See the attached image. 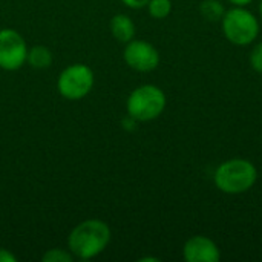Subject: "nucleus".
I'll return each mask as SVG.
<instances>
[{
    "instance_id": "f257e3e1",
    "label": "nucleus",
    "mask_w": 262,
    "mask_h": 262,
    "mask_svg": "<svg viewBox=\"0 0 262 262\" xmlns=\"http://www.w3.org/2000/svg\"><path fill=\"white\" fill-rule=\"evenodd\" d=\"M111 227L101 220H86L77 224L68 236V250L74 258L89 261L111 244Z\"/></svg>"
},
{
    "instance_id": "f03ea898",
    "label": "nucleus",
    "mask_w": 262,
    "mask_h": 262,
    "mask_svg": "<svg viewBox=\"0 0 262 262\" xmlns=\"http://www.w3.org/2000/svg\"><path fill=\"white\" fill-rule=\"evenodd\" d=\"M258 180L255 164L246 158H232L221 163L215 173L213 183L216 189L227 195H241L249 192Z\"/></svg>"
},
{
    "instance_id": "7ed1b4c3",
    "label": "nucleus",
    "mask_w": 262,
    "mask_h": 262,
    "mask_svg": "<svg viewBox=\"0 0 262 262\" xmlns=\"http://www.w3.org/2000/svg\"><path fill=\"white\" fill-rule=\"evenodd\" d=\"M221 28L224 37L235 46H249L259 35L258 17L246 9V6H233L226 9L221 18Z\"/></svg>"
},
{
    "instance_id": "20e7f679",
    "label": "nucleus",
    "mask_w": 262,
    "mask_h": 262,
    "mask_svg": "<svg viewBox=\"0 0 262 262\" xmlns=\"http://www.w3.org/2000/svg\"><path fill=\"white\" fill-rule=\"evenodd\" d=\"M166 94L155 84H143L134 89L126 101L127 115L138 123L157 120L166 109Z\"/></svg>"
},
{
    "instance_id": "39448f33",
    "label": "nucleus",
    "mask_w": 262,
    "mask_h": 262,
    "mask_svg": "<svg viewBox=\"0 0 262 262\" xmlns=\"http://www.w3.org/2000/svg\"><path fill=\"white\" fill-rule=\"evenodd\" d=\"M94 71L83 63L66 66L57 78V91L66 100H81L94 88Z\"/></svg>"
},
{
    "instance_id": "423d86ee",
    "label": "nucleus",
    "mask_w": 262,
    "mask_h": 262,
    "mask_svg": "<svg viewBox=\"0 0 262 262\" xmlns=\"http://www.w3.org/2000/svg\"><path fill=\"white\" fill-rule=\"evenodd\" d=\"M28 57V45L20 32L11 28L0 29V69L18 71Z\"/></svg>"
},
{
    "instance_id": "0eeeda50",
    "label": "nucleus",
    "mask_w": 262,
    "mask_h": 262,
    "mask_svg": "<svg viewBox=\"0 0 262 262\" xmlns=\"http://www.w3.org/2000/svg\"><path fill=\"white\" fill-rule=\"evenodd\" d=\"M123 58L126 64L137 72H152L160 64L158 49L146 40L132 38L127 41L124 46Z\"/></svg>"
},
{
    "instance_id": "6e6552de",
    "label": "nucleus",
    "mask_w": 262,
    "mask_h": 262,
    "mask_svg": "<svg viewBox=\"0 0 262 262\" xmlns=\"http://www.w3.org/2000/svg\"><path fill=\"white\" fill-rule=\"evenodd\" d=\"M183 258L186 262H220L221 250L213 239L195 235L184 243Z\"/></svg>"
},
{
    "instance_id": "1a4fd4ad",
    "label": "nucleus",
    "mask_w": 262,
    "mask_h": 262,
    "mask_svg": "<svg viewBox=\"0 0 262 262\" xmlns=\"http://www.w3.org/2000/svg\"><path fill=\"white\" fill-rule=\"evenodd\" d=\"M111 34L114 35V38L120 43H127L130 41L132 38H135V32H137V28H135V23L134 20L126 15V14H115L112 18H111Z\"/></svg>"
},
{
    "instance_id": "9d476101",
    "label": "nucleus",
    "mask_w": 262,
    "mask_h": 262,
    "mask_svg": "<svg viewBox=\"0 0 262 262\" xmlns=\"http://www.w3.org/2000/svg\"><path fill=\"white\" fill-rule=\"evenodd\" d=\"M26 63L34 69H46L52 64V52L49 51V48L41 45L32 46L31 49H28Z\"/></svg>"
},
{
    "instance_id": "9b49d317",
    "label": "nucleus",
    "mask_w": 262,
    "mask_h": 262,
    "mask_svg": "<svg viewBox=\"0 0 262 262\" xmlns=\"http://www.w3.org/2000/svg\"><path fill=\"white\" fill-rule=\"evenodd\" d=\"M200 12L209 21H221L226 14V8L220 0H203L200 3Z\"/></svg>"
},
{
    "instance_id": "f8f14e48",
    "label": "nucleus",
    "mask_w": 262,
    "mask_h": 262,
    "mask_svg": "<svg viewBox=\"0 0 262 262\" xmlns=\"http://www.w3.org/2000/svg\"><path fill=\"white\" fill-rule=\"evenodd\" d=\"M146 8H147L150 17H154L157 20H163V18L169 17V14L172 12V2L170 0H149Z\"/></svg>"
},
{
    "instance_id": "ddd939ff",
    "label": "nucleus",
    "mask_w": 262,
    "mask_h": 262,
    "mask_svg": "<svg viewBox=\"0 0 262 262\" xmlns=\"http://www.w3.org/2000/svg\"><path fill=\"white\" fill-rule=\"evenodd\" d=\"M43 262H71L74 261V256L69 250L63 249H51L46 250L41 256Z\"/></svg>"
},
{
    "instance_id": "4468645a",
    "label": "nucleus",
    "mask_w": 262,
    "mask_h": 262,
    "mask_svg": "<svg viewBox=\"0 0 262 262\" xmlns=\"http://www.w3.org/2000/svg\"><path fill=\"white\" fill-rule=\"evenodd\" d=\"M250 66L258 74H262V41L256 43L250 52Z\"/></svg>"
},
{
    "instance_id": "2eb2a0df",
    "label": "nucleus",
    "mask_w": 262,
    "mask_h": 262,
    "mask_svg": "<svg viewBox=\"0 0 262 262\" xmlns=\"http://www.w3.org/2000/svg\"><path fill=\"white\" fill-rule=\"evenodd\" d=\"M121 2L130 9H141V8H146L149 3V0H121Z\"/></svg>"
},
{
    "instance_id": "dca6fc26",
    "label": "nucleus",
    "mask_w": 262,
    "mask_h": 262,
    "mask_svg": "<svg viewBox=\"0 0 262 262\" xmlns=\"http://www.w3.org/2000/svg\"><path fill=\"white\" fill-rule=\"evenodd\" d=\"M0 262H17V256L6 249H0Z\"/></svg>"
},
{
    "instance_id": "f3484780",
    "label": "nucleus",
    "mask_w": 262,
    "mask_h": 262,
    "mask_svg": "<svg viewBox=\"0 0 262 262\" xmlns=\"http://www.w3.org/2000/svg\"><path fill=\"white\" fill-rule=\"evenodd\" d=\"M137 123H138V121H137L135 118H132L130 115H127V117L123 120V123H121V124L124 126V129H127V130H134V129L137 127Z\"/></svg>"
},
{
    "instance_id": "a211bd4d",
    "label": "nucleus",
    "mask_w": 262,
    "mask_h": 262,
    "mask_svg": "<svg viewBox=\"0 0 262 262\" xmlns=\"http://www.w3.org/2000/svg\"><path fill=\"white\" fill-rule=\"evenodd\" d=\"M229 3H232L233 6H247V5H250L253 0H227Z\"/></svg>"
},
{
    "instance_id": "6ab92c4d",
    "label": "nucleus",
    "mask_w": 262,
    "mask_h": 262,
    "mask_svg": "<svg viewBox=\"0 0 262 262\" xmlns=\"http://www.w3.org/2000/svg\"><path fill=\"white\" fill-rule=\"evenodd\" d=\"M147 261L160 262V259H158V258H150V256H149V258H141V259H140V262H147Z\"/></svg>"
},
{
    "instance_id": "aec40b11",
    "label": "nucleus",
    "mask_w": 262,
    "mask_h": 262,
    "mask_svg": "<svg viewBox=\"0 0 262 262\" xmlns=\"http://www.w3.org/2000/svg\"><path fill=\"white\" fill-rule=\"evenodd\" d=\"M259 15H261V20H262V0H261V3H259Z\"/></svg>"
}]
</instances>
